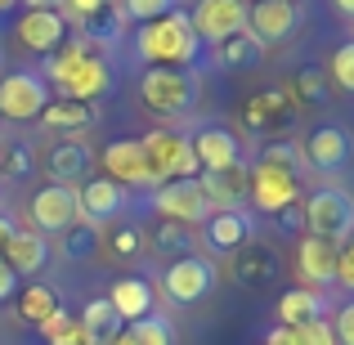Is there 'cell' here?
I'll use <instances>...</instances> for the list:
<instances>
[{"label": "cell", "mask_w": 354, "mask_h": 345, "mask_svg": "<svg viewBox=\"0 0 354 345\" xmlns=\"http://www.w3.org/2000/svg\"><path fill=\"white\" fill-rule=\"evenodd\" d=\"M202 41L193 36V23L184 9H171L166 18H153V23H144L135 32V54L139 59H148L153 68H189L193 59H198Z\"/></svg>", "instance_id": "6da1fadb"}, {"label": "cell", "mask_w": 354, "mask_h": 345, "mask_svg": "<svg viewBox=\"0 0 354 345\" xmlns=\"http://www.w3.org/2000/svg\"><path fill=\"white\" fill-rule=\"evenodd\" d=\"M45 72H50V86L59 90V99H81V104H99V95H108V86H113V68L81 41L63 45V54H50Z\"/></svg>", "instance_id": "7a4b0ae2"}, {"label": "cell", "mask_w": 354, "mask_h": 345, "mask_svg": "<svg viewBox=\"0 0 354 345\" xmlns=\"http://www.w3.org/2000/svg\"><path fill=\"white\" fill-rule=\"evenodd\" d=\"M139 153L148 162V175L153 184H171V180H198L202 166L193 157V144H189V130L180 126H157L139 139Z\"/></svg>", "instance_id": "3957f363"}, {"label": "cell", "mask_w": 354, "mask_h": 345, "mask_svg": "<svg viewBox=\"0 0 354 345\" xmlns=\"http://www.w3.org/2000/svg\"><path fill=\"white\" fill-rule=\"evenodd\" d=\"M305 207V233L310 238H328V242H346L354 233V198L350 189H337V184H323L310 198H301Z\"/></svg>", "instance_id": "277c9868"}, {"label": "cell", "mask_w": 354, "mask_h": 345, "mask_svg": "<svg viewBox=\"0 0 354 345\" xmlns=\"http://www.w3.org/2000/svg\"><path fill=\"white\" fill-rule=\"evenodd\" d=\"M139 99H144L157 117H184L198 104V81L180 68H148L144 77H139Z\"/></svg>", "instance_id": "5b68a950"}, {"label": "cell", "mask_w": 354, "mask_h": 345, "mask_svg": "<svg viewBox=\"0 0 354 345\" xmlns=\"http://www.w3.org/2000/svg\"><path fill=\"white\" fill-rule=\"evenodd\" d=\"M301 175L283 171V166H269V162H256L247 166V202L256 211H265V216H278L283 207H292V202H301Z\"/></svg>", "instance_id": "8992f818"}, {"label": "cell", "mask_w": 354, "mask_h": 345, "mask_svg": "<svg viewBox=\"0 0 354 345\" xmlns=\"http://www.w3.org/2000/svg\"><path fill=\"white\" fill-rule=\"evenodd\" d=\"M216 283H220L216 260L198 251V256H184V260H175V265L166 269L162 292H166V301H175V305H198V301H207V296L216 292Z\"/></svg>", "instance_id": "52a82bcc"}, {"label": "cell", "mask_w": 354, "mask_h": 345, "mask_svg": "<svg viewBox=\"0 0 354 345\" xmlns=\"http://www.w3.org/2000/svg\"><path fill=\"white\" fill-rule=\"evenodd\" d=\"M148 207H153L162 220H171V225H184V229L207 225V216H211V207H207V198H202L198 180H171V184H157V189L148 193Z\"/></svg>", "instance_id": "ba28073f"}, {"label": "cell", "mask_w": 354, "mask_h": 345, "mask_svg": "<svg viewBox=\"0 0 354 345\" xmlns=\"http://www.w3.org/2000/svg\"><path fill=\"white\" fill-rule=\"evenodd\" d=\"M189 23H193V36L207 45H220L229 36L247 32V5L242 0H198L189 9Z\"/></svg>", "instance_id": "9c48e42d"}, {"label": "cell", "mask_w": 354, "mask_h": 345, "mask_svg": "<svg viewBox=\"0 0 354 345\" xmlns=\"http://www.w3.org/2000/svg\"><path fill=\"white\" fill-rule=\"evenodd\" d=\"M50 104V86L36 72H9L0 77V117L9 121H36Z\"/></svg>", "instance_id": "30bf717a"}, {"label": "cell", "mask_w": 354, "mask_h": 345, "mask_svg": "<svg viewBox=\"0 0 354 345\" xmlns=\"http://www.w3.org/2000/svg\"><path fill=\"white\" fill-rule=\"evenodd\" d=\"M99 162H104V180H113L117 189H148V193L157 189L144 153H139V139H113Z\"/></svg>", "instance_id": "8fae6325"}, {"label": "cell", "mask_w": 354, "mask_h": 345, "mask_svg": "<svg viewBox=\"0 0 354 345\" xmlns=\"http://www.w3.org/2000/svg\"><path fill=\"white\" fill-rule=\"evenodd\" d=\"M296 23H301V9H296V0H256V5L247 9V32L256 36L260 45L287 41V36L296 32Z\"/></svg>", "instance_id": "7c38bea8"}, {"label": "cell", "mask_w": 354, "mask_h": 345, "mask_svg": "<svg viewBox=\"0 0 354 345\" xmlns=\"http://www.w3.org/2000/svg\"><path fill=\"white\" fill-rule=\"evenodd\" d=\"M81 220L77 211V189H63V184H45L32 198V225L36 233H63Z\"/></svg>", "instance_id": "4fadbf2b"}, {"label": "cell", "mask_w": 354, "mask_h": 345, "mask_svg": "<svg viewBox=\"0 0 354 345\" xmlns=\"http://www.w3.org/2000/svg\"><path fill=\"white\" fill-rule=\"evenodd\" d=\"M301 162L310 166V171H341V166L354 157V135L341 126H319L310 139L301 144Z\"/></svg>", "instance_id": "5bb4252c"}, {"label": "cell", "mask_w": 354, "mask_h": 345, "mask_svg": "<svg viewBox=\"0 0 354 345\" xmlns=\"http://www.w3.org/2000/svg\"><path fill=\"white\" fill-rule=\"evenodd\" d=\"M301 108L292 104V95H287L283 86H269V90H256V95L242 104V121H247L251 130H287L296 121Z\"/></svg>", "instance_id": "9a60e30c"}, {"label": "cell", "mask_w": 354, "mask_h": 345, "mask_svg": "<svg viewBox=\"0 0 354 345\" xmlns=\"http://www.w3.org/2000/svg\"><path fill=\"white\" fill-rule=\"evenodd\" d=\"M193 157H198L202 171H229V166H242V144L234 130L225 126H202L198 135H189Z\"/></svg>", "instance_id": "2e32d148"}, {"label": "cell", "mask_w": 354, "mask_h": 345, "mask_svg": "<svg viewBox=\"0 0 354 345\" xmlns=\"http://www.w3.org/2000/svg\"><path fill=\"white\" fill-rule=\"evenodd\" d=\"M296 269H301V278H305L310 292L332 287V283H337V242L310 238V233H305L301 247H296Z\"/></svg>", "instance_id": "e0dca14e"}, {"label": "cell", "mask_w": 354, "mask_h": 345, "mask_svg": "<svg viewBox=\"0 0 354 345\" xmlns=\"http://www.w3.org/2000/svg\"><path fill=\"white\" fill-rule=\"evenodd\" d=\"M14 32L32 54H54L63 45V36H68V23H63L59 9H27V14H18Z\"/></svg>", "instance_id": "ac0fdd59"}, {"label": "cell", "mask_w": 354, "mask_h": 345, "mask_svg": "<svg viewBox=\"0 0 354 345\" xmlns=\"http://www.w3.org/2000/svg\"><path fill=\"white\" fill-rule=\"evenodd\" d=\"M234 278H238V287H251V292L269 287L278 278V247H269L260 238L242 242L238 256H234Z\"/></svg>", "instance_id": "d6986e66"}, {"label": "cell", "mask_w": 354, "mask_h": 345, "mask_svg": "<svg viewBox=\"0 0 354 345\" xmlns=\"http://www.w3.org/2000/svg\"><path fill=\"white\" fill-rule=\"evenodd\" d=\"M90 162H95V153H90L86 139H59V144L45 153L50 184H63V189H77V180L90 175Z\"/></svg>", "instance_id": "ffe728a7"}, {"label": "cell", "mask_w": 354, "mask_h": 345, "mask_svg": "<svg viewBox=\"0 0 354 345\" xmlns=\"http://www.w3.org/2000/svg\"><path fill=\"white\" fill-rule=\"evenodd\" d=\"M198 189L211 211H242V202H247V162L229 166V171H202Z\"/></svg>", "instance_id": "44dd1931"}, {"label": "cell", "mask_w": 354, "mask_h": 345, "mask_svg": "<svg viewBox=\"0 0 354 345\" xmlns=\"http://www.w3.org/2000/svg\"><path fill=\"white\" fill-rule=\"evenodd\" d=\"M108 305H113V314L121 319V328H130V323H139V319H148V314H153V305H157L153 283H148V278H139V274L117 278L113 292H108Z\"/></svg>", "instance_id": "7402d4cb"}, {"label": "cell", "mask_w": 354, "mask_h": 345, "mask_svg": "<svg viewBox=\"0 0 354 345\" xmlns=\"http://www.w3.org/2000/svg\"><path fill=\"white\" fill-rule=\"evenodd\" d=\"M77 211H81V220L86 225H104V220H113L126 211V189H117L113 180H86L77 189Z\"/></svg>", "instance_id": "603a6c76"}, {"label": "cell", "mask_w": 354, "mask_h": 345, "mask_svg": "<svg viewBox=\"0 0 354 345\" xmlns=\"http://www.w3.org/2000/svg\"><path fill=\"white\" fill-rule=\"evenodd\" d=\"M0 260H5L18 278L41 274L45 260H50V242H45V233H36V229H14L9 242H5V251H0Z\"/></svg>", "instance_id": "cb8c5ba5"}, {"label": "cell", "mask_w": 354, "mask_h": 345, "mask_svg": "<svg viewBox=\"0 0 354 345\" xmlns=\"http://www.w3.org/2000/svg\"><path fill=\"white\" fill-rule=\"evenodd\" d=\"M202 238H207L211 251H238L242 242L256 238V220H251L247 211H211Z\"/></svg>", "instance_id": "d4e9b609"}, {"label": "cell", "mask_w": 354, "mask_h": 345, "mask_svg": "<svg viewBox=\"0 0 354 345\" xmlns=\"http://www.w3.org/2000/svg\"><path fill=\"white\" fill-rule=\"evenodd\" d=\"M45 130H54V135H77V130L95 126L99 121V104H81V99H50L45 104V113L36 117Z\"/></svg>", "instance_id": "484cf974"}, {"label": "cell", "mask_w": 354, "mask_h": 345, "mask_svg": "<svg viewBox=\"0 0 354 345\" xmlns=\"http://www.w3.org/2000/svg\"><path fill=\"white\" fill-rule=\"evenodd\" d=\"M148 251H153L157 260H184V256H198V229H184V225H171V220H162L153 233H148Z\"/></svg>", "instance_id": "4316f807"}, {"label": "cell", "mask_w": 354, "mask_h": 345, "mask_svg": "<svg viewBox=\"0 0 354 345\" xmlns=\"http://www.w3.org/2000/svg\"><path fill=\"white\" fill-rule=\"evenodd\" d=\"M211 59H216L220 72H247V68H256V63L265 59V45H260L251 32H238V36H229V41H220L216 50H211Z\"/></svg>", "instance_id": "83f0119b"}, {"label": "cell", "mask_w": 354, "mask_h": 345, "mask_svg": "<svg viewBox=\"0 0 354 345\" xmlns=\"http://www.w3.org/2000/svg\"><path fill=\"white\" fill-rule=\"evenodd\" d=\"M323 319V292L310 287H292V292L278 296V328H301V323Z\"/></svg>", "instance_id": "f1b7e54d"}, {"label": "cell", "mask_w": 354, "mask_h": 345, "mask_svg": "<svg viewBox=\"0 0 354 345\" xmlns=\"http://www.w3.org/2000/svg\"><path fill=\"white\" fill-rule=\"evenodd\" d=\"M287 95H292V104L296 108H323L332 99V90H328V77H323L314 63H301V68L292 72V81H287Z\"/></svg>", "instance_id": "f546056e"}, {"label": "cell", "mask_w": 354, "mask_h": 345, "mask_svg": "<svg viewBox=\"0 0 354 345\" xmlns=\"http://www.w3.org/2000/svg\"><path fill=\"white\" fill-rule=\"evenodd\" d=\"M72 27L81 32V45H86V50H95V45H117V36H121V27H126V18H121V9H104V14L77 18Z\"/></svg>", "instance_id": "4dcf8cb0"}, {"label": "cell", "mask_w": 354, "mask_h": 345, "mask_svg": "<svg viewBox=\"0 0 354 345\" xmlns=\"http://www.w3.org/2000/svg\"><path fill=\"white\" fill-rule=\"evenodd\" d=\"M63 310V301H59V292L54 287H45V283H32L23 296H18V319L23 323H32V328H41L50 314H59Z\"/></svg>", "instance_id": "1f68e13d"}, {"label": "cell", "mask_w": 354, "mask_h": 345, "mask_svg": "<svg viewBox=\"0 0 354 345\" xmlns=\"http://www.w3.org/2000/svg\"><path fill=\"white\" fill-rule=\"evenodd\" d=\"M59 238H63V242H59L63 260H72V265H86V260L99 256V225H86V220H77V225L63 229Z\"/></svg>", "instance_id": "d6a6232c"}, {"label": "cell", "mask_w": 354, "mask_h": 345, "mask_svg": "<svg viewBox=\"0 0 354 345\" xmlns=\"http://www.w3.org/2000/svg\"><path fill=\"white\" fill-rule=\"evenodd\" d=\"M77 323H81V328H86L95 341H108V337H117V332H121V319L113 314L108 296H104V301H90L86 310H81V319H77Z\"/></svg>", "instance_id": "836d02e7"}, {"label": "cell", "mask_w": 354, "mask_h": 345, "mask_svg": "<svg viewBox=\"0 0 354 345\" xmlns=\"http://www.w3.org/2000/svg\"><path fill=\"white\" fill-rule=\"evenodd\" d=\"M126 337H130V345H175V328H171V319H162V314H148V319L130 323Z\"/></svg>", "instance_id": "e575fe53"}, {"label": "cell", "mask_w": 354, "mask_h": 345, "mask_svg": "<svg viewBox=\"0 0 354 345\" xmlns=\"http://www.w3.org/2000/svg\"><path fill=\"white\" fill-rule=\"evenodd\" d=\"M36 171V162H32V148L27 144H5L0 148V180H27V175Z\"/></svg>", "instance_id": "d590c367"}, {"label": "cell", "mask_w": 354, "mask_h": 345, "mask_svg": "<svg viewBox=\"0 0 354 345\" xmlns=\"http://www.w3.org/2000/svg\"><path fill=\"white\" fill-rule=\"evenodd\" d=\"M171 9H180V0H121V18L126 23H153V18H166Z\"/></svg>", "instance_id": "8d00e7d4"}, {"label": "cell", "mask_w": 354, "mask_h": 345, "mask_svg": "<svg viewBox=\"0 0 354 345\" xmlns=\"http://www.w3.org/2000/svg\"><path fill=\"white\" fill-rule=\"evenodd\" d=\"M283 345H337V337H332L328 319H314L301 328H283Z\"/></svg>", "instance_id": "74e56055"}, {"label": "cell", "mask_w": 354, "mask_h": 345, "mask_svg": "<svg viewBox=\"0 0 354 345\" xmlns=\"http://www.w3.org/2000/svg\"><path fill=\"white\" fill-rule=\"evenodd\" d=\"M139 251H144V233H139L135 225H121V229H113V238H108V256L113 260H135Z\"/></svg>", "instance_id": "f35d334b"}, {"label": "cell", "mask_w": 354, "mask_h": 345, "mask_svg": "<svg viewBox=\"0 0 354 345\" xmlns=\"http://www.w3.org/2000/svg\"><path fill=\"white\" fill-rule=\"evenodd\" d=\"M328 72H332V81H337L341 90H350V95H354V41H346V45H337V50H332Z\"/></svg>", "instance_id": "ab89813d"}, {"label": "cell", "mask_w": 354, "mask_h": 345, "mask_svg": "<svg viewBox=\"0 0 354 345\" xmlns=\"http://www.w3.org/2000/svg\"><path fill=\"white\" fill-rule=\"evenodd\" d=\"M260 162H269V166H283V171H292V175H301V148L296 144H265L260 148Z\"/></svg>", "instance_id": "60d3db41"}, {"label": "cell", "mask_w": 354, "mask_h": 345, "mask_svg": "<svg viewBox=\"0 0 354 345\" xmlns=\"http://www.w3.org/2000/svg\"><path fill=\"white\" fill-rule=\"evenodd\" d=\"M104 9H113V0H63L59 14H63V23H77V18L104 14Z\"/></svg>", "instance_id": "b9f144b4"}, {"label": "cell", "mask_w": 354, "mask_h": 345, "mask_svg": "<svg viewBox=\"0 0 354 345\" xmlns=\"http://www.w3.org/2000/svg\"><path fill=\"white\" fill-rule=\"evenodd\" d=\"M274 220H278V233H287V238H305V207H301V202L283 207Z\"/></svg>", "instance_id": "7bdbcfd3"}, {"label": "cell", "mask_w": 354, "mask_h": 345, "mask_svg": "<svg viewBox=\"0 0 354 345\" xmlns=\"http://www.w3.org/2000/svg\"><path fill=\"white\" fill-rule=\"evenodd\" d=\"M337 283L346 287V292H354V233L337 247Z\"/></svg>", "instance_id": "ee69618b"}, {"label": "cell", "mask_w": 354, "mask_h": 345, "mask_svg": "<svg viewBox=\"0 0 354 345\" xmlns=\"http://www.w3.org/2000/svg\"><path fill=\"white\" fill-rule=\"evenodd\" d=\"M332 337H337V345H354V301L337 310V319H332Z\"/></svg>", "instance_id": "f6af8a7d"}, {"label": "cell", "mask_w": 354, "mask_h": 345, "mask_svg": "<svg viewBox=\"0 0 354 345\" xmlns=\"http://www.w3.org/2000/svg\"><path fill=\"white\" fill-rule=\"evenodd\" d=\"M50 345H99V341H95V337H90V332H86V328H81V323H77V319H68V328H63V332H59V337H54Z\"/></svg>", "instance_id": "bcb514c9"}, {"label": "cell", "mask_w": 354, "mask_h": 345, "mask_svg": "<svg viewBox=\"0 0 354 345\" xmlns=\"http://www.w3.org/2000/svg\"><path fill=\"white\" fill-rule=\"evenodd\" d=\"M14 296H18V274L0 260V301H14Z\"/></svg>", "instance_id": "7dc6e473"}, {"label": "cell", "mask_w": 354, "mask_h": 345, "mask_svg": "<svg viewBox=\"0 0 354 345\" xmlns=\"http://www.w3.org/2000/svg\"><path fill=\"white\" fill-rule=\"evenodd\" d=\"M68 319H72V314H68V310H59V314H50V319H45V323H41V337H45V341H54V337H59V332H63V328H68Z\"/></svg>", "instance_id": "c3c4849f"}, {"label": "cell", "mask_w": 354, "mask_h": 345, "mask_svg": "<svg viewBox=\"0 0 354 345\" xmlns=\"http://www.w3.org/2000/svg\"><path fill=\"white\" fill-rule=\"evenodd\" d=\"M9 233H14V220H9V216H0V251H5V242H9Z\"/></svg>", "instance_id": "681fc988"}, {"label": "cell", "mask_w": 354, "mask_h": 345, "mask_svg": "<svg viewBox=\"0 0 354 345\" xmlns=\"http://www.w3.org/2000/svg\"><path fill=\"white\" fill-rule=\"evenodd\" d=\"M63 0H27V9H59Z\"/></svg>", "instance_id": "f907efd6"}, {"label": "cell", "mask_w": 354, "mask_h": 345, "mask_svg": "<svg viewBox=\"0 0 354 345\" xmlns=\"http://www.w3.org/2000/svg\"><path fill=\"white\" fill-rule=\"evenodd\" d=\"M332 5H337V9H341L346 18H354V0H332Z\"/></svg>", "instance_id": "816d5d0a"}, {"label": "cell", "mask_w": 354, "mask_h": 345, "mask_svg": "<svg viewBox=\"0 0 354 345\" xmlns=\"http://www.w3.org/2000/svg\"><path fill=\"white\" fill-rule=\"evenodd\" d=\"M99 345H130V337H126V332H117V337H108V341H99Z\"/></svg>", "instance_id": "f5cc1de1"}, {"label": "cell", "mask_w": 354, "mask_h": 345, "mask_svg": "<svg viewBox=\"0 0 354 345\" xmlns=\"http://www.w3.org/2000/svg\"><path fill=\"white\" fill-rule=\"evenodd\" d=\"M14 5L18 0H0V14H14Z\"/></svg>", "instance_id": "db71d44e"}]
</instances>
